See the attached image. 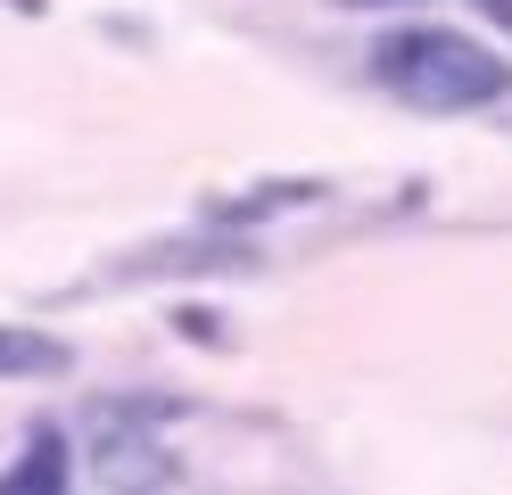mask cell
<instances>
[{"label": "cell", "mask_w": 512, "mask_h": 495, "mask_svg": "<svg viewBox=\"0 0 512 495\" xmlns=\"http://www.w3.org/2000/svg\"><path fill=\"white\" fill-rule=\"evenodd\" d=\"M372 66H380V83L397 99H413V108H430V116L488 108V99L512 91V58L471 42V33H455V25H405V33H389V42L372 50Z\"/></svg>", "instance_id": "obj_1"}, {"label": "cell", "mask_w": 512, "mask_h": 495, "mask_svg": "<svg viewBox=\"0 0 512 495\" xmlns=\"http://www.w3.org/2000/svg\"><path fill=\"white\" fill-rule=\"evenodd\" d=\"M91 462H100L108 487H166L174 479L166 446L149 438V421L133 405H100V413H91Z\"/></svg>", "instance_id": "obj_2"}, {"label": "cell", "mask_w": 512, "mask_h": 495, "mask_svg": "<svg viewBox=\"0 0 512 495\" xmlns=\"http://www.w3.org/2000/svg\"><path fill=\"white\" fill-rule=\"evenodd\" d=\"M323 198V182H256V190H240V198H215V223L223 231H248V223H265V215H290V207H314Z\"/></svg>", "instance_id": "obj_3"}, {"label": "cell", "mask_w": 512, "mask_h": 495, "mask_svg": "<svg viewBox=\"0 0 512 495\" xmlns=\"http://www.w3.org/2000/svg\"><path fill=\"white\" fill-rule=\"evenodd\" d=\"M67 372V347L50 330H25V322H0V380H58Z\"/></svg>", "instance_id": "obj_4"}, {"label": "cell", "mask_w": 512, "mask_h": 495, "mask_svg": "<svg viewBox=\"0 0 512 495\" xmlns=\"http://www.w3.org/2000/svg\"><path fill=\"white\" fill-rule=\"evenodd\" d=\"M9 487H17V495H25V487H42V495H50V487H67V454H58V438H50V429H42L34 446H25V462L9 471Z\"/></svg>", "instance_id": "obj_5"}, {"label": "cell", "mask_w": 512, "mask_h": 495, "mask_svg": "<svg viewBox=\"0 0 512 495\" xmlns=\"http://www.w3.org/2000/svg\"><path fill=\"white\" fill-rule=\"evenodd\" d=\"M479 9H488V17H504V25H512V0H479Z\"/></svg>", "instance_id": "obj_6"}, {"label": "cell", "mask_w": 512, "mask_h": 495, "mask_svg": "<svg viewBox=\"0 0 512 495\" xmlns=\"http://www.w3.org/2000/svg\"><path fill=\"white\" fill-rule=\"evenodd\" d=\"M347 9H397V0H347Z\"/></svg>", "instance_id": "obj_7"}]
</instances>
